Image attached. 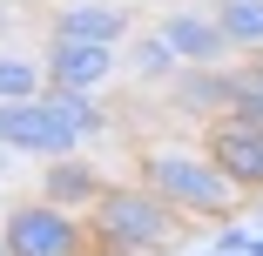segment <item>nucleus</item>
Masks as SVG:
<instances>
[{
  "instance_id": "obj_1",
  "label": "nucleus",
  "mask_w": 263,
  "mask_h": 256,
  "mask_svg": "<svg viewBox=\"0 0 263 256\" xmlns=\"http://www.w3.org/2000/svg\"><path fill=\"white\" fill-rule=\"evenodd\" d=\"M135 182L155 189L189 223H230L243 209V189L209 162V148H189V142H148L135 155Z\"/></svg>"
},
{
  "instance_id": "obj_2",
  "label": "nucleus",
  "mask_w": 263,
  "mask_h": 256,
  "mask_svg": "<svg viewBox=\"0 0 263 256\" xmlns=\"http://www.w3.org/2000/svg\"><path fill=\"white\" fill-rule=\"evenodd\" d=\"M88 236H95V256H162L189 243V216H176L142 182H108V195L88 209Z\"/></svg>"
},
{
  "instance_id": "obj_3",
  "label": "nucleus",
  "mask_w": 263,
  "mask_h": 256,
  "mask_svg": "<svg viewBox=\"0 0 263 256\" xmlns=\"http://www.w3.org/2000/svg\"><path fill=\"white\" fill-rule=\"evenodd\" d=\"M0 243H7V256H95L88 216L54 209L47 195L7 202V216H0Z\"/></svg>"
},
{
  "instance_id": "obj_4",
  "label": "nucleus",
  "mask_w": 263,
  "mask_h": 256,
  "mask_svg": "<svg viewBox=\"0 0 263 256\" xmlns=\"http://www.w3.org/2000/svg\"><path fill=\"white\" fill-rule=\"evenodd\" d=\"M81 128L54 108L47 94L34 101H14L7 108V155H27V162H61V155H81Z\"/></svg>"
},
{
  "instance_id": "obj_5",
  "label": "nucleus",
  "mask_w": 263,
  "mask_h": 256,
  "mask_svg": "<svg viewBox=\"0 0 263 256\" xmlns=\"http://www.w3.org/2000/svg\"><path fill=\"white\" fill-rule=\"evenodd\" d=\"M202 148H209V162H216L243 195H263V128L250 122H202Z\"/></svg>"
},
{
  "instance_id": "obj_6",
  "label": "nucleus",
  "mask_w": 263,
  "mask_h": 256,
  "mask_svg": "<svg viewBox=\"0 0 263 256\" xmlns=\"http://www.w3.org/2000/svg\"><path fill=\"white\" fill-rule=\"evenodd\" d=\"M155 34L176 47L182 68H230V61H236V47L223 41V27H216V14H209V7H176V14H162V27H155Z\"/></svg>"
},
{
  "instance_id": "obj_7",
  "label": "nucleus",
  "mask_w": 263,
  "mask_h": 256,
  "mask_svg": "<svg viewBox=\"0 0 263 256\" xmlns=\"http://www.w3.org/2000/svg\"><path fill=\"white\" fill-rule=\"evenodd\" d=\"M115 61H122V47H101V41H61V34H47V47H41V68H47V88H101L115 74Z\"/></svg>"
},
{
  "instance_id": "obj_8",
  "label": "nucleus",
  "mask_w": 263,
  "mask_h": 256,
  "mask_svg": "<svg viewBox=\"0 0 263 256\" xmlns=\"http://www.w3.org/2000/svg\"><path fill=\"white\" fill-rule=\"evenodd\" d=\"M34 195H47L54 209H74V216H88L101 195H108V175H101V162H88V148L81 155H61V162H41V189Z\"/></svg>"
},
{
  "instance_id": "obj_9",
  "label": "nucleus",
  "mask_w": 263,
  "mask_h": 256,
  "mask_svg": "<svg viewBox=\"0 0 263 256\" xmlns=\"http://www.w3.org/2000/svg\"><path fill=\"white\" fill-rule=\"evenodd\" d=\"M47 34L61 41H101V47H122L128 41V7L122 0H61Z\"/></svg>"
},
{
  "instance_id": "obj_10",
  "label": "nucleus",
  "mask_w": 263,
  "mask_h": 256,
  "mask_svg": "<svg viewBox=\"0 0 263 256\" xmlns=\"http://www.w3.org/2000/svg\"><path fill=\"white\" fill-rule=\"evenodd\" d=\"M230 94H236V61L230 68H182L169 81L176 115H196V122H223L230 115Z\"/></svg>"
},
{
  "instance_id": "obj_11",
  "label": "nucleus",
  "mask_w": 263,
  "mask_h": 256,
  "mask_svg": "<svg viewBox=\"0 0 263 256\" xmlns=\"http://www.w3.org/2000/svg\"><path fill=\"white\" fill-rule=\"evenodd\" d=\"M209 14H216L223 41L236 47V54H263V0H209Z\"/></svg>"
},
{
  "instance_id": "obj_12",
  "label": "nucleus",
  "mask_w": 263,
  "mask_h": 256,
  "mask_svg": "<svg viewBox=\"0 0 263 256\" xmlns=\"http://www.w3.org/2000/svg\"><path fill=\"white\" fill-rule=\"evenodd\" d=\"M34 94H47V68H41V54H14V47H0V101H34Z\"/></svg>"
},
{
  "instance_id": "obj_13",
  "label": "nucleus",
  "mask_w": 263,
  "mask_h": 256,
  "mask_svg": "<svg viewBox=\"0 0 263 256\" xmlns=\"http://www.w3.org/2000/svg\"><path fill=\"white\" fill-rule=\"evenodd\" d=\"M47 101H54V108H61V115H68L88 142H95V135H108V108H101L88 88H47Z\"/></svg>"
},
{
  "instance_id": "obj_14",
  "label": "nucleus",
  "mask_w": 263,
  "mask_h": 256,
  "mask_svg": "<svg viewBox=\"0 0 263 256\" xmlns=\"http://www.w3.org/2000/svg\"><path fill=\"white\" fill-rule=\"evenodd\" d=\"M128 68H135L142 81H176V74H182V61H176V47H169L162 34H142V41L128 47Z\"/></svg>"
},
{
  "instance_id": "obj_15",
  "label": "nucleus",
  "mask_w": 263,
  "mask_h": 256,
  "mask_svg": "<svg viewBox=\"0 0 263 256\" xmlns=\"http://www.w3.org/2000/svg\"><path fill=\"white\" fill-rule=\"evenodd\" d=\"M230 122H250V128H263V74H256V68H243V61H236V94H230Z\"/></svg>"
},
{
  "instance_id": "obj_16",
  "label": "nucleus",
  "mask_w": 263,
  "mask_h": 256,
  "mask_svg": "<svg viewBox=\"0 0 263 256\" xmlns=\"http://www.w3.org/2000/svg\"><path fill=\"white\" fill-rule=\"evenodd\" d=\"M263 229H243V223H223L216 229V243H209V256H250V243H256Z\"/></svg>"
},
{
  "instance_id": "obj_17",
  "label": "nucleus",
  "mask_w": 263,
  "mask_h": 256,
  "mask_svg": "<svg viewBox=\"0 0 263 256\" xmlns=\"http://www.w3.org/2000/svg\"><path fill=\"white\" fill-rule=\"evenodd\" d=\"M7 27H14V7H7V0H0V34H7Z\"/></svg>"
},
{
  "instance_id": "obj_18",
  "label": "nucleus",
  "mask_w": 263,
  "mask_h": 256,
  "mask_svg": "<svg viewBox=\"0 0 263 256\" xmlns=\"http://www.w3.org/2000/svg\"><path fill=\"white\" fill-rule=\"evenodd\" d=\"M0 148H7V101H0Z\"/></svg>"
},
{
  "instance_id": "obj_19",
  "label": "nucleus",
  "mask_w": 263,
  "mask_h": 256,
  "mask_svg": "<svg viewBox=\"0 0 263 256\" xmlns=\"http://www.w3.org/2000/svg\"><path fill=\"white\" fill-rule=\"evenodd\" d=\"M7 169H14V155H7V148H0V175H7Z\"/></svg>"
},
{
  "instance_id": "obj_20",
  "label": "nucleus",
  "mask_w": 263,
  "mask_h": 256,
  "mask_svg": "<svg viewBox=\"0 0 263 256\" xmlns=\"http://www.w3.org/2000/svg\"><path fill=\"white\" fill-rule=\"evenodd\" d=\"M243 68H256V74H263V54H250V61H243Z\"/></svg>"
},
{
  "instance_id": "obj_21",
  "label": "nucleus",
  "mask_w": 263,
  "mask_h": 256,
  "mask_svg": "<svg viewBox=\"0 0 263 256\" xmlns=\"http://www.w3.org/2000/svg\"><path fill=\"white\" fill-rule=\"evenodd\" d=\"M250 256H263V236H256V243H250Z\"/></svg>"
},
{
  "instance_id": "obj_22",
  "label": "nucleus",
  "mask_w": 263,
  "mask_h": 256,
  "mask_svg": "<svg viewBox=\"0 0 263 256\" xmlns=\"http://www.w3.org/2000/svg\"><path fill=\"white\" fill-rule=\"evenodd\" d=\"M0 256H7V243H0Z\"/></svg>"
}]
</instances>
